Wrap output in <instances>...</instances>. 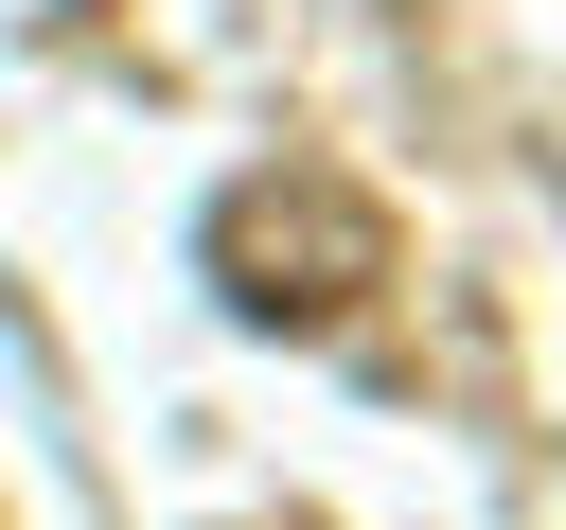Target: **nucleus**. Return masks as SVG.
<instances>
[{"mask_svg": "<svg viewBox=\"0 0 566 530\" xmlns=\"http://www.w3.org/2000/svg\"><path fill=\"white\" fill-rule=\"evenodd\" d=\"M371 283H407V230H389L371 177H336V159H248V177L212 194V300H230L248 336H336V318H371Z\"/></svg>", "mask_w": 566, "mask_h": 530, "instance_id": "nucleus-1", "label": "nucleus"}]
</instances>
